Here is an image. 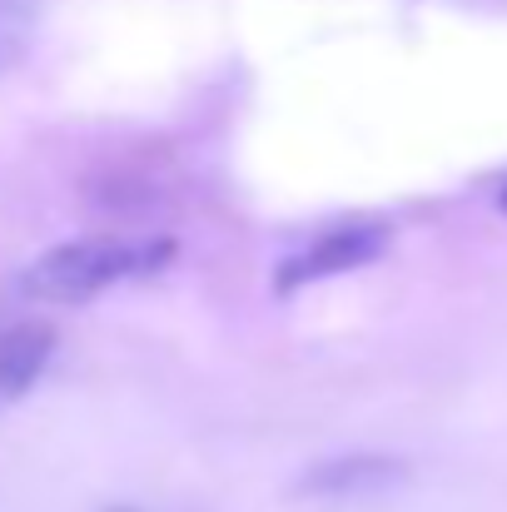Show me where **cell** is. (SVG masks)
I'll list each match as a JSON object with an SVG mask.
<instances>
[{
    "instance_id": "obj_5",
    "label": "cell",
    "mask_w": 507,
    "mask_h": 512,
    "mask_svg": "<svg viewBox=\"0 0 507 512\" xmlns=\"http://www.w3.org/2000/svg\"><path fill=\"white\" fill-rule=\"evenodd\" d=\"M498 204H503V214H507V184H503V189H498Z\"/></svg>"
},
{
    "instance_id": "obj_3",
    "label": "cell",
    "mask_w": 507,
    "mask_h": 512,
    "mask_svg": "<svg viewBox=\"0 0 507 512\" xmlns=\"http://www.w3.org/2000/svg\"><path fill=\"white\" fill-rule=\"evenodd\" d=\"M55 353V329L35 314H0V408L25 398Z\"/></svg>"
},
{
    "instance_id": "obj_1",
    "label": "cell",
    "mask_w": 507,
    "mask_h": 512,
    "mask_svg": "<svg viewBox=\"0 0 507 512\" xmlns=\"http://www.w3.org/2000/svg\"><path fill=\"white\" fill-rule=\"evenodd\" d=\"M169 254H174L169 239H75L35 259L20 289L45 304H85L125 279L155 274Z\"/></svg>"
},
{
    "instance_id": "obj_4",
    "label": "cell",
    "mask_w": 507,
    "mask_h": 512,
    "mask_svg": "<svg viewBox=\"0 0 507 512\" xmlns=\"http://www.w3.org/2000/svg\"><path fill=\"white\" fill-rule=\"evenodd\" d=\"M40 0H0V70L20 55V45L30 40Z\"/></svg>"
},
{
    "instance_id": "obj_6",
    "label": "cell",
    "mask_w": 507,
    "mask_h": 512,
    "mask_svg": "<svg viewBox=\"0 0 507 512\" xmlns=\"http://www.w3.org/2000/svg\"><path fill=\"white\" fill-rule=\"evenodd\" d=\"M115 512H130V508H115Z\"/></svg>"
},
{
    "instance_id": "obj_2",
    "label": "cell",
    "mask_w": 507,
    "mask_h": 512,
    "mask_svg": "<svg viewBox=\"0 0 507 512\" xmlns=\"http://www.w3.org/2000/svg\"><path fill=\"white\" fill-rule=\"evenodd\" d=\"M388 249V224L378 219H358V224H334L324 229L304 254H294L284 269H279V289H304L314 279H334V274H348V269H363L373 264L378 254Z\"/></svg>"
}]
</instances>
